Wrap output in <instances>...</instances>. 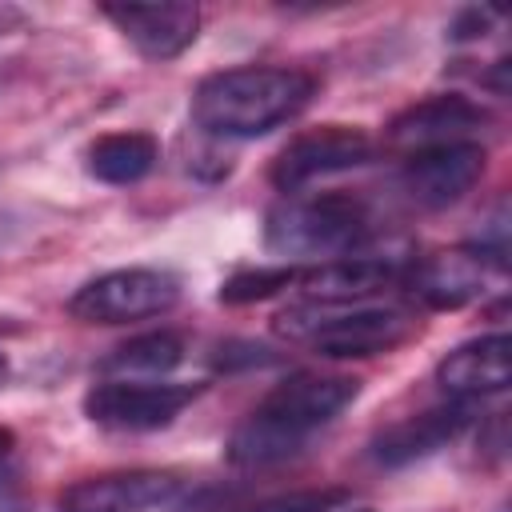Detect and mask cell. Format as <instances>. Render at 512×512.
Returning <instances> with one entry per match:
<instances>
[{
    "label": "cell",
    "instance_id": "obj_1",
    "mask_svg": "<svg viewBox=\"0 0 512 512\" xmlns=\"http://www.w3.org/2000/svg\"><path fill=\"white\" fill-rule=\"evenodd\" d=\"M360 392L352 376L296 372L280 380L232 432L228 460L240 468H268L296 456L324 424H332Z\"/></svg>",
    "mask_w": 512,
    "mask_h": 512
},
{
    "label": "cell",
    "instance_id": "obj_2",
    "mask_svg": "<svg viewBox=\"0 0 512 512\" xmlns=\"http://www.w3.org/2000/svg\"><path fill=\"white\" fill-rule=\"evenodd\" d=\"M312 92H316V76L304 68H284V64L224 68L196 84L192 120L208 136L252 140L300 116Z\"/></svg>",
    "mask_w": 512,
    "mask_h": 512
},
{
    "label": "cell",
    "instance_id": "obj_3",
    "mask_svg": "<svg viewBox=\"0 0 512 512\" xmlns=\"http://www.w3.org/2000/svg\"><path fill=\"white\" fill-rule=\"evenodd\" d=\"M276 332L292 344L312 348L316 356L328 360H360V356H380L400 348L412 332L416 320L400 308H380V304H292L276 316Z\"/></svg>",
    "mask_w": 512,
    "mask_h": 512
},
{
    "label": "cell",
    "instance_id": "obj_4",
    "mask_svg": "<svg viewBox=\"0 0 512 512\" xmlns=\"http://www.w3.org/2000/svg\"><path fill=\"white\" fill-rule=\"evenodd\" d=\"M372 236V208L356 192L288 196L268 212L264 244L280 256H344Z\"/></svg>",
    "mask_w": 512,
    "mask_h": 512
},
{
    "label": "cell",
    "instance_id": "obj_5",
    "mask_svg": "<svg viewBox=\"0 0 512 512\" xmlns=\"http://www.w3.org/2000/svg\"><path fill=\"white\" fill-rule=\"evenodd\" d=\"M180 300V280L160 268H116L76 288L68 312L84 324H128L172 312Z\"/></svg>",
    "mask_w": 512,
    "mask_h": 512
},
{
    "label": "cell",
    "instance_id": "obj_6",
    "mask_svg": "<svg viewBox=\"0 0 512 512\" xmlns=\"http://www.w3.org/2000/svg\"><path fill=\"white\" fill-rule=\"evenodd\" d=\"M372 136L364 128H348V124H324V128H312V132H300L296 140H288L272 168H268V180L280 188V192H300L324 176H336V172H348V168H360L372 160Z\"/></svg>",
    "mask_w": 512,
    "mask_h": 512
},
{
    "label": "cell",
    "instance_id": "obj_7",
    "mask_svg": "<svg viewBox=\"0 0 512 512\" xmlns=\"http://www.w3.org/2000/svg\"><path fill=\"white\" fill-rule=\"evenodd\" d=\"M196 384H156V380H104L88 388L84 412L88 420L120 432H148L172 424L192 400Z\"/></svg>",
    "mask_w": 512,
    "mask_h": 512
},
{
    "label": "cell",
    "instance_id": "obj_8",
    "mask_svg": "<svg viewBox=\"0 0 512 512\" xmlns=\"http://www.w3.org/2000/svg\"><path fill=\"white\" fill-rule=\"evenodd\" d=\"M484 164H488V152L480 140L420 148V152H408L400 168V188L420 208H448L480 184Z\"/></svg>",
    "mask_w": 512,
    "mask_h": 512
},
{
    "label": "cell",
    "instance_id": "obj_9",
    "mask_svg": "<svg viewBox=\"0 0 512 512\" xmlns=\"http://www.w3.org/2000/svg\"><path fill=\"white\" fill-rule=\"evenodd\" d=\"M180 492L172 472L156 468H128V472H100L68 484L56 500V512H148L168 504Z\"/></svg>",
    "mask_w": 512,
    "mask_h": 512
},
{
    "label": "cell",
    "instance_id": "obj_10",
    "mask_svg": "<svg viewBox=\"0 0 512 512\" xmlns=\"http://www.w3.org/2000/svg\"><path fill=\"white\" fill-rule=\"evenodd\" d=\"M504 276V260L484 256L480 248H452V252H436L428 260H420L412 268V296L424 300L428 308H464L472 300H480L488 292L492 280Z\"/></svg>",
    "mask_w": 512,
    "mask_h": 512
},
{
    "label": "cell",
    "instance_id": "obj_11",
    "mask_svg": "<svg viewBox=\"0 0 512 512\" xmlns=\"http://www.w3.org/2000/svg\"><path fill=\"white\" fill-rule=\"evenodd\" d=\"M488 120H492L488 108H480L476 100L444 92V96H428L420 104H408L400 116H392L384 136L392 148L420 152V148H436V144L472 140V132L484 128Z\"/></svg>",
    "mask_w": 512,
    "mask_h": 512
},
{
    "label": "cell",
    "instance_id": "obj_12",
    "mask_svg": "<svg viewBox=\"0 0 512 512\" xmlns=\"http://www.w3.org/2000/svg\"><path fill=\"white\" fill-rule=\"evenodd\" d=\"M100 12L148 60L180 56L200 32V8L196 4H104Z\"/></svg>",
    "mask_w": 512,
    "mask_h": 512
},
{
    "label": "cell",
    "instance_id": "obj_13",
    "mask_svg": "<svg viewBox=\"0 0 512 512\" xmlns=\"http://www.w3.org/2000/svg\"><path fill=\"white\" fill-rule=\"evenodd\" d=\"M468 420H472L468 400H452V404L428 408L420 416H408L372 440V460L384 468H404L412 460H424V456L440 452L444 444H452L468 428Z\"/></svg>",
    "mask_w": 512,
    "mask_h": 512
},
{
    "label": "cell",
    "instance_id": "obj_14",
    "mask_svg": "<svg viewBox=\"0 0 512 512\" xmlns=\"http://www.w3.org/2000/svg\"><path fill=\"white\" fill-rule=\"evenodd\" d=\"M400 276H404V264L396 256H336L300 272L296 284H304L308 300L316 304H352L392 288Z\"/></svg>",
    "mask_w": 512,
    "mask_h": 512
},
{
    "label": "cell",
    "instance_id": "obj_15",
    "mask_svg": "<svg viewBox=\"0 0 512 512\" xmlns=\"http://www.w3.org/2000/svg\"><path fill=\"white\" fill-rule=\"evenodd\" d=\"M508 336L492 332L480 340H468L460 348H452L440 364H436V380L448 396L456 400H476V396H492L508 388Z\"/></svg>",
    "mask_w": 512,
    "mask_h": 512
},
{
    "label": "cell",
    "instance_id": "obj_16",
    "mask_svg": "<svg viewBox=\"0 0 512 512\" xmlns=\"http://www.w3.org/2000/svg\"><path fill=\"white\" fill-rule=\"evenodd\" d=\"M160 160L152 132H108L88 148V172L104 184H136Z\"/></svg>",
    "mask_w": 512,
    "mask_h": 512
},
{
    "label": "cell",
    "instance_id": "obj_17",
    "mask_svg": "<svg viewBox=\"0 0 512 512\" xmlns=\"http://www.w3.org/2000/svg\"><path fill=\"white\" fill-rule=\"evenodd\" d=\"M184 360V340L176 332H144L124 340L108 360L104 372H124V376H164Z\"/></svg>",
    "mask_w": 512,
    "mask_h": 512
},
{
    "label": "cell",
    "instance_id": "obj_18",
    "mask_svg": "<svg viewBox=\"0 0 512 512\" xmlns=\"http://www.w3.org/2000/svg\"><path fill=\"white\" fill-rule=\"evenodd\" d=\"M296 268L292 264H276V268H244L236 276H228L220 284V300L224 304H252V300H268L276 296L280 288L296 284Z\"/></svg>",
    "mask_w": 512,
    "mask_h": 512
},
{
    "label": "cell",
    "instance_id": "obj_19",
    "mask_svg": "<svg viewBox=\"0 0 512 512\" xmlns=\"http://www.w3.org/2000/svg\"><path fill=\"white\" fill-rule=\"evenodd\" d=\"M348 492L344 488H300V492H288V496H272V500H260L244 512H328L336 504H344Z\"/></svg>",
    "mask_w": 512,
    "mask_h": 512
},
{
    "label": "cell",
    "instance_id": "obj_20",
    "mask_svg": "<svg viewBox=\"0 0 512 512\" xmlns=\"http://www.w3.org/2000/svg\"><path fill=\"white\" fill-rule=\"evenodd\" d=\"M488 24H492V12H488V8H464V12L456 16V24L448 28V36H452V40H472V36H484Z\"/></svg>",
    "mask_w": 512,
    "mask_h": 512
},
{
    "label": "cell",
    "instance_id": "obj_21",
    "mask_svg": "<svg viewBox=\"0 0 512 512\" xmlns=\"http://www.w3.org/2000/svg\"><path fill=\"white\" fill-rule=\"evenodd\" d=\"M12 448H16V436H12L8 428H0V468H4V460L12 456Z\"/></svg>",
    "mask_w": 512,
    "mask_h": 512
},
{
    "label": "cell",
    "instance_id": "obj_22",
    "mask_svg": "<svg viewBox=\"0 0 512 512\" xmlns=\"http://www.w3.org/2000/svg\"><path fill=\"white\" fill-rule=\"evenodd\" d=\"M4 380H8V360H4V352H0V388H4Z\"/></svg>",
    "mask_w": 512,
    "mask_h": 512
},
{
    "label": "cell",
    "instance_id": "obj_23",
    "mask_svg": "<svg viewBox=\"0 0 512 512\" xmlns=\"http://www.w3.org/2000/svg\"><path fill=\"white\" fill-rule=\"evenodd\" d=\"M356 512H372V508H356Z\"/></svg>",
    "mask_w": 512,
    "mask_h": 512
}]
</instances>
